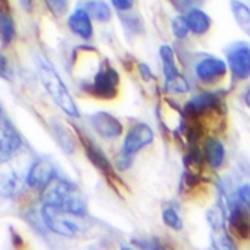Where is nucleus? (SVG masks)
I'll use <instances>...</instances> for the list:
<instances>
[{"instance_id": "36", "label": "nucleus", "mask_w": 250, "mask_h": 250, "mask_svg": "<svg viewBox=\"0 0 250 250\" xmlns=\"http://www.w3.org/2000/svg\"><path fill=\"white\" fill-rule=\"evenodd\" d=\"M0 115H2V107H0Z\"/></svg>"}, {"instance_id": "11", "label": "nucleus", "mask_w": 250, "mask_h": 250, "mask_svg": "<svg viewBox=\"0 0 250 250\" xmlns=\"http://www.w3.org/2000/svg\"><path fill=\"white\" fill-rule=\"evenodd\" d=\"M89 119H91L94 131L104 139H118L124 133L122 122L107 112H95L89 116Z\"/></svg>"}, {"instance_id": "29", "label": "nucleus", "mask_w": 250, "mask_h": 250, "mask_svg": "<svg viewBox=\"0 0 250 250\" xmlns=\"http://www.w3.org/2000/svg\"><path fill=\"white\" fill-rule=\"evenodd\" d=\"M237 201L250 208V184H243L237 190Z\"/></svg>"}, {"instance_id": "30", "label": "nucleus", "mask_w": 250, "mask_h": 250, "mask_svg": "<svg viewBox=\"0 0 250 250\" xmlns=\"http://www.w3.org/2000/svg\"><path fill=\"white\" fill-rule=\"evenodd\" d=\"M112 5L119 12H128L134 5V0H112Z\"/></svg>"}, {"instance_id": "31", "label": "nucleus", "mask_w": 250, "mask_h": 250, "mask_svg": "<svg viewBox=\"0 0 250 250\" xmlns=\"http://www.w3.org/2000/svg\"><path fill=\"white\" fill-rule=\"evenodd\" d=\"M0 79H11V69H9V63L8 59L5 58V55L0 51Z\"/></svg>"}, {"instance_id": "9", "label": "nucleus", "mask_w": 250, "mask_h": 250, "mask_svg": "<svg viewBox=\"0 0 250 250\" xmlns=\"http://www.w3.org/2000/svg\"><path fill=\"white\" fill-rule=\"evenodd\" d=\"M228 63L216 56H204L194 65V76L204 84H217L228 74Z\"/></svg>"}, {"instance_id": "35", "label": "nucleus", "mask_w": 250, "mask_h": 250, "mask_svg": "<svg viewBox=\"0 0 250 250\" xmlns=\"http://www.w3.org/2000/svg\"><path fill=\"white\" fill-rule=\"evenodd\" d=\"M243 98H244V103H246V105H247L249 109H250V87H247V89H246V92H244Z\"/></svg>"}, {"instance_id": "19", "label": "nucleus", "mask_w": 250, "mask_h": 250, "mask_svg": "<svg viewBox=\"0 0 250 250\" xmlns=\"http://www.w3.org/2000/svg\"><path fill=\"white\" fill-rule=\"evenodd\" d=\"M230 11L238 27L250 37V6L241 0H230Z\"/></svg>"}, {"instance_id": "26", "label": "nucleus", "mask_w": 250, "mask_h": 250, "mask_svg": "<svg viewBox=\"0 0 250 250\" xmlns=\"http://www.w3.org/2000/svg\"><path fill=\"white\" fill-rule=\"evenodd\" d=\"M44 3L55 17H62L68 11V0H44Z\"/></svg>"}, {"instance_id": "20", "label": "nucleus", "mask_w": 250, "mask_h": 250, "mask_svg": "<svg viewBox=\"0 0 250 250\" xmlns=\"http://www.w3.org/2000/svg\"><path fill=\"white\" fill-rule=\"evenodd\" d=\"M84 8L91 14L92 19L101 23H107L112 19V8L104 0H89V2L84 3Z\"/></svg>"}, {"instance_id": "12", "label": "nucleus", "mask_w": 250, "mask_h": 250, "mask_svg": "<svg viewBox=\"0 0 250 250\" xmlns=\"http://www.w3.org/2000/svg\"><path fill=\"white\" fill-rule=\"evenodd\" d=\"M229 228L234 234L243 240L250 238V208L243 205L241 202H235L230 207V212L228 217Z\"/></svg>"}, {"instance_id": "16", "label": "nucleus", "mask_w": 250, "mask_h": 250, "mask_svg": "<svg viewBox=\"0 0 250 250\" xmlns=\"http://www.w3.org/2000/svg\"><path fill=\"white\" fill-rule=\"evenodd\" d=\"M184 15L188 23L190 32L198 35V37L205 35L211 29V19L205 11H202L199 8H191L187 12H184Z\"/></svg>"}, {"instance_id": "13", "label": "nucleus", "mask_w": 250, "mask_h": 250, "mask_svg": "<svg viewBox=\"0 0 250 250\" xmlns=\"http://www.w3.org/2000/svg\"><path fill=\"white\" fill-rule=\"evenodd\" d=\"M55 176H56V170L53 167V165L48 162V160L41 158V160H37V162H33V165L27 170L26 183H27V186H30L33 188L42 190Z\"/></svg>"}, {"instance_id": "33", "label": "nucleus", "mask_w": 250, "mask_h": 250, "mask_svg": "<svg viewBox=\"0 0 250 250\" xmlns=\"http://www.w3.org/2000/svg\"><path fill=\"white\" fill-rule=\"evenodd\" d=\"M11 235H12V240H14V246H15V247H20V246H21V237H20L19 234H17L15 230L11 232Z\"/></svg>"}, {"instance_id": "22", "label": "nucleus", "mask_w": 250, "mask_h": 250, "mask_svg": "<svg viewBox=\"0 0 250 250\" xmlns=\"http://www.w3.org/2000/svg\"><path fill=\"white\" fill-rule=\"evenodd\" d=\"M51 130L55 133V139L58 140V144L62 146L63 151L66 152H73L76 149V142L73 139V136L69 134L68 128L65 127L63 124H61L59 121L51 124Z\"/></svg>"}, {"instance_id": "21", "label": "nucleus", "mask_w": 250, "mask_h": 250, "mask_svg": "<svg viewBox=\"0 0 250 250\" xmlns=\"http://www.w3.org/2000/svg\"><path fill=\"white\" fill-rule=\"evenodd\" d=\"M211 246L214 250H238L226 228H216L211 232Z\"/></svg>"}, {"instance_id": "3", "label": "nucleus", "mask_w": 250, "mask_h": 250, "mask_svg": "<svg viewBox=\"0 0 250 250\" xmlns=\"http://www.w3.org/2000/svg\"><path fill=\"white\" fill-rule=\"evenodd\" d=\"M42 220L55 234L66 238H74L89 228L86 216L61 209L53 205H42Z\"/></svg>"}, {"instance_id": "32", "label": "nucleus", "mask_w": 250, "mask_h": 250, "mask_svg": "<svg viewBox=\"0 0 250 250\" xmlns=\"http://www.w3.org/2000/svg\"><path fill=\"white\" fill-rule=\"evenodd\" d=\"M140 74H142V77H144L145 80H151V79H152L151 69H149V66L145 65V63H140Z\"/></svg>"}, {"instance_id": "4", "label": "nucleus", "mask_w": 250, "mask_h": 250, "mask_svg": "<svg viewBox=\"0 0 250 250\" xmlns=\"http://www.w3.org/2000/svg\"><path fill=\"white\" fill-rule=\"evenodd\" d=\"M40 79H41V83L44 84V89L47 91V94L50 95V98L55 101L66 115L73 116V118L80 116L79 107H77L76 101L73 100V97H71L65 83L62 82L59 74L55 71V68H53L47 61L40 62Z\"/></svg>"}, {"instance_id": "5", "label": "nucleus", "mask_w": 250, "mask_h": 250, "mask_svg": "<svg viewBox=\"0 0 250 250\" xmlns=\"http://www.w3.org/2000/svg\"><path fill=\"white\" fill-rule=\"evenodd\" d=\"M154 142V131L146 122H134L125 133L122 149L118 158V167L125 170L131 166L134 155Z\"/></svg>"}, {"instance_id": "8", "label": "nucleus", "mask_w": 250, "mask_h": 250, "mask_svg": "<svg viewBox=\"0 0 250 250\" xmlns=\"http://www.w3.org/2000/svg\"><path fill=\"white\" fill-rule=\"evenodd\" d=\"M226 63L232 77L238 82L250 77V44L244 41L232 42L226 47Z\"/></svg>"}, {"instance_id": "17", "label": "nucleus", "mask_w": 250, "mask_h": 250, "mask_svg": "<svg viewBox=\"0 0 250 250\" xmlns=\"http://www.w3.org/2000/svg\"><path fill=\"white\" fill-rule=\"evenodd\" d=\"M15 38V21L8 5V0L0 3V41L3 45H9Z\"/></svg>"}, {"instance_id": "1", "label": "nucleus", "mask_w": 250, "mask_h": 250, "mask_svg": "<svg viewBox=\"0 0 250 250\" xmlns=\"http://www.w3.org/2000/svg\"><path fill=\"white\" fill-rule=\"evenodd\" d=\"M41 201L42 205H53L69 212L82 214V216H86L87 212L86 201L80 188L74 183L62 180L59 176H55L42 188Z\"/></svg>"}, {"instance_id": "2", "label": "nucleus", "mask_w": 250, "mask_h": 250, "mask_svg": "<svg viewBox=\"0 0 250 250\" xmlns=\"http://www.w3.org/2000/svg\"><path fill=\"white\" fill-rule=\"evenodd\" d=\"M121 77L118 69L107 61L103 59L100 68L95 73L82 82V89L97 100H115L119 94Z\"/></svg>"}, {"instance_id": "7", "label": "nucleus", "mask_w": 250, "mask_h": 250, "mask_svg": "<svg viewBox=\"0 0 250 250\" xmlns=\"http://www.w3.org/2000/svg\"><path fill=\"white\" fill-rule=\"evenodd\" d=\"M79 139H80V144L83 146V151H84L89 162H91L100 170V173L104 175V178L109 181V184H112L118 190L122 186V181L118 178L115 167L112 166L110 160L107 158L104 151L95 144L91 137H87L83 131H79Z\"/></svg>"}, {"instance_id": "37", "label": "nucleus", "mask_w": 250, "mask_h": 250, "mask_svg": "<svg viewBox=\"0 0 250 250\" xmlns=\"http://www.w3.org/2000/svg\"><path fill=\"white\" fill-rule=\"evenodd\" d=\"M2 2H5V0H0V3H2Z\"/></svg>"}, {"instance_id": "18", "label": "nucleus", "mask_w": 250, "mask_h": 250, "mask_svg": "<svg viewBox=\"0 0 250 250\" xmlns=\"http://www.w3.org/2000/svg\"><path fill=\"white\" fill-rule=\"evenodd\" d=\"M21 188V176L11 167H3L0 162V194L14 196Z\"/></svg>"}, {"instance_id": "6", "label": "nucleus", "mask_w": 250, "mask_h": 250, "mask_svg": "<svg viewBox=\"0 0 250 250\" xmlns=\"http://www.w3.org/2000/svg\"><path fill=\"white\" fill-rule=\"evenodd\" d=\"M160 59H162L163 74H165V89L173 94H186L190 91V83L181 74L180 68L176 65L175 50L165 44L160 47Z\"/></svg>"}, {"instance_id": "23", "label": "nucleus", "mask_w": 250, "mask_h": 250, "mask_svg": "<svg viewBox=\"0 0 250 250\" xmlns=\"http://www.w3.org/2000/svg\"><path fill=\"white\" fill-rule=\"evenodd\" d=\"M131 243L139 250H172L165 241L158 238H133Z\"/></svg>"}, {"instance_id": "14", "label": "nucleus", "mask_w": 250, "mask_h": 250, "mask_svg": "<svg viewBox=\"0 0 250 250\" xmlns=\"http://www.w3.org/2000/svg\"><path fill=\"white\" fill-rule=\"evenodd\" d=\"M68 27L76 37L87 41L94 37V26H92V17L86 11L84 6L77 8L73 14L68 17Z\"/></svg>"}, {"instance_id": "34", "label": "nucleus", "mask_w": 250, "mask_h": 250, "mask_svg": "<svg viewBox=\"0 0 250 250\" xmlns=\"http://www.w3.org/2000/svg\"><path fill=\"white\" fill-rule=\"evenodd\" d=\"M21 5L26 11H32L33 6V0H21Z\"/></svg>"}, {"instance_id": "25", "label": "nucleus", "mask_w": 250, "mask_h": 250, "mask_svg": "<svg viewBox=\"0 0 250 250\" xmlns=\"http://www.w3.org/2000/svg\"><path fill=\"white\" fill-rule=\"evenodd\" d=\"M172 32L178 40H184L187 38V35L190 32L188 23L186 20V15H178L172 20Z\"/></svg>"}, {"instance_id": "28", "label": "nucleus", "mask_w": 250, "mask_h": 250, "mask_svg": "<svg viewBox=\"0 0 250 250\" xmlns=\"http://www.w3.org/2000/svg\"><path fill=\"white\" fill-rule=\"evenodd\" d=\"M122 21H124V24L127 26L130 30H133V32H136V33H139L140 32V20H139V17H136V15H133V14H127V15H122Z\"/></svg>"}, {"instance_id": "15", "label": "nucleus", "mask_w": 250, "mask_h": 250, "mask_svg": "<svg viewBox=\"0 0 250 250\" xmlns=\"http://www.w3.org/2000/svg\"><path fill=\"white\" fill-rule=\"evenodd\" d=\"M202 152H204V157H205V162L212 169H220L223 166L225 158H226V149H225V145L217 137L209 136L204 142Z\"/></svg>"}, {"instance_id": "10", "label": "nucleus", "mask_w": 250, "mask_h": 250, "mask_svg": "<svg viewBox=\"0 0 250 250\" xmlns=\"http://www.w3.org/2000/svg\"><path fill=\"white\" fill-rule=\"evenodd\" d=\"M21 137L14 125L0 115V162L11 158L21 149Z\"/></svg>"}, {"instance_id": "24", "label": "nucleus", "mask_w": 250, "mask_h": 250, "mask_svg": "<svg viewBox=\"0 0 250 250\" xmlns=\"http://www.w3.org/2000/svg\"><path fill=\"white\" fill-rule=\"evenodd\" d=\"M163 222L173 230H181L184 228L183 219L173 207H166L163 209Z\"/></svg>"}, {"instance_id": "27", "label": "nucleus", "mask_w": 250, "mask_h": 250, "mask_svg": "<svg viewBox=\"0 0 250 250\" xmlns=\"http://www.w3.org/2000/svg\"><path fill=\"white\" fill-rule=\"evenodd\" d=\"M167 2L178 11V12H187L191 9L196 3H199L201 0H167Z\"/></svg>"}]
</instances>
